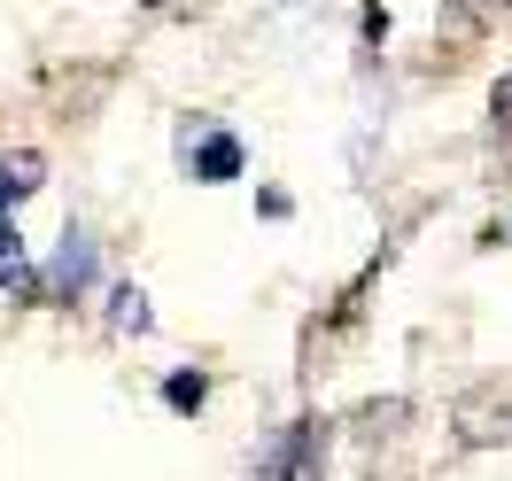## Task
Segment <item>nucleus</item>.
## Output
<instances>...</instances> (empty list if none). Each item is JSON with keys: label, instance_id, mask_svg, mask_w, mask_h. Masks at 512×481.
<instances>
[{"label": "nucleus", "instance_id": "obj_8", "mask_svg": "<svg viewBox=\"0 0 512 481\" xmlns=\"http://www.w3.org/2000/svg\"><path fill=\"white\" fill-rule=\"evenodd\" d=\"M109 326H117V334H148V295L117 288V295H109Z\"/></svg>", "mask_w": 512, "mask_h": 481}, {"label": "nucleus", "instance_id": "obj_5", "mask_svg": "<svg viewBox=\"0 0 512 481\" xmlns=\"http://www.w3.org/2000/svg\"><path fill=\"white\" fill-rule=\"evenodd\" d=\"M0 288L16 295V303H39V272H32V257H24V233H16V225L0 218Z\"/></svg>", "mask_w": 512, "mask_h": 481}, {"label": "nucleus", "instance_id": "obj_2", "mask_svg": "<svg viewBox=\"0 0 512 481\" xmlns=\"http://www.w3.org/2000/svg\"><path fill=\"white\" fill-rule=\"evenodd\" d=\"M241 163H249V148H241L225 125H210V117L179 125V171H187V179H202V187H225V179H241Z\"/></svg>", "mask_w": 512, "mask_h": 481}, {"label": "nucleus", "instance_id": "obj_9", "mask_svg": "<svg viewBox=\"0 0 512 481\" xmlns=\"http://www.w3.org/2000/svg\"><path fill=\"white\" fill-rule=\"evenodd\" d=\"M489 117H497V140H512V70L497 78V94H489Z\"/></svg>", "mask_w": 512, "mask_h": 481}, {"label": "nucleus", "instance_id": "obj_3", "mask_svg": "<svg viewBox=\"0 0 512 481\" xmlns=\"http://www.w3.org/2000/svg\"><path fill=\"white\" fill-rule=\"evenodd\" d=\"M450 419H458V443H466V450L512 443V396H505V388H466V396L450 404Z\"/></svg>", "mask_w": 512, "mask_h": 481}, {"label": "nucleus", "instance_id": "obj_1", "mask_svg": "<svg viewBox=\"0 0 512 481\" xmlns=\"http://www.w3.org/2000/svg\"><path fill=\"white\" fill-rule=\"evenodd\" d=\"M326 474V419H295L272 435V450L249 466V481H319Z\"/></svg>", "mask_w": 512, "mask_h": 481}, {"label": "nucleus", "instance_id": "obj_4", "mask_svg": "<svg viewBox=\"0 0 512 481\" xmlns=\"http://www.w3.org/2000/svg\"><path fill=\"white\" fill-rule=\"evenodd\" d=\"M39 288H55V295H86V288H94V233H86V225H63L55 272H47Z\"/></svg>", "mask_w": 512, "mask_h": 481}, {"label": "nucleus", "instance_id": "obj_7", "mask_svg": "<svg viewBox=\"0 0 512 481\" xmlns=\"http://www.w3.org/2000/svg\"><path fill=\"white\" fill-rule=\"evenodd\" d=\"M163 404H171V412H202V404H210V373H171V381H163Z\"/></svg>", "mask_w": 512, "mask_h": 481}, {"label": "nucleus", "instance_id": "obj_6", "mask_svg": "<svg viewBox=\"0 0 512 481\" xmlns=\"http://www.w3.org/2000/svg\"><path fill=\"white\" fill-rule=\"evenodd\" d=\"M39 187H47V163H39L32 148H8V156H0V210H16V202H32Z\"/></svg>", "mask_w": 512, "mask_h": 481}, {"label": "nucleus", "instance_id": "obj_10", "mask_svg": "<svg viewBox=\"0 0 512 481\" xmlns=\"http://www.w3.org/2000/svg\"><path fill=\"white\" fill-rule=\"evenodd\" d=\"M140 8H156V16H194V8H210V0H140Z\"/></svg>", "mask_w": 512, "mask_h": 481}]
</instances>
